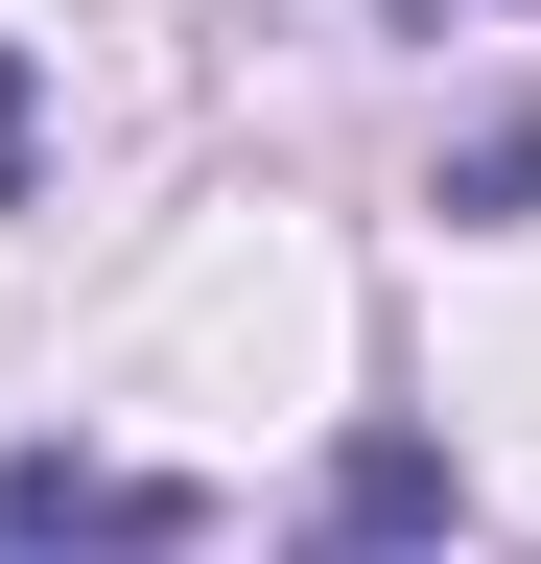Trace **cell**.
Listing matches in <instances>:
<instances>
[{"label": "cell", "instance_id": "obj_1", "mask_svg": "<svg viewBox=\"0 0 541 564\" xmlns=\"http://www.w3.org/2000/svg\"><path fill=\"white\" fill-rule=\"evenodd\" d=\"M188 518H213L188 470H72V447H24V470H0V564H165Z\"/></svg>", "mask_w": 541, "mask_h": 564}, {"label": "cell", "instance_id": "obj_2", "mask_svg": "<svg viewBox=\"0 0 541 564\" xmlns=\"http://www.w3.org/2000/svg\"><path fill=\"white\" fill-rule=\"evenodd\" d=\"M424 518H447V447H424V423H377V447L329 470V518H306V564H400Z\"/></svg>", "mask_w": 541, "mask_h": 564}, {"label": "cell", "instance_id": "obj_3", "mask_svg": "<svg viewBox=\"0 0 541 564\" xmlns=\"http://www.w3.org/2000/svg\"><path fill=\"white\" fill-rule=\"evenodd\" d=\"M0 188H24V47H0Z\"/></svg>", "mask_w": 541, "mask_h": 564}]
</instances>
